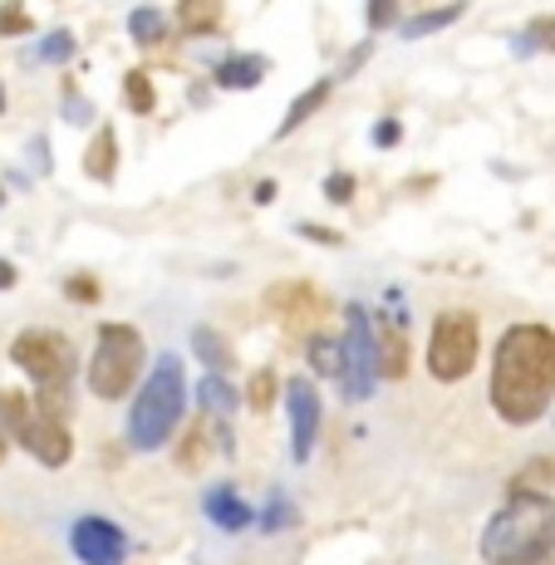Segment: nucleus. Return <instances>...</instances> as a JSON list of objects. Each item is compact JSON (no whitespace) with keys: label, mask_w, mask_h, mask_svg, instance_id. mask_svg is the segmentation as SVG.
<instances>
[{"label":"nucleus","mask_w":555,"mask_h":565,"mask_svg":"<svg viewBox=\"0 0 555 565\" xmlns=\"http://www.w3.org/2000/svg\"><path fill=\"white\" fill-rule=\"evenodd\" d=\"M497 418L511 428H531L555 404V330L536 320L506 324L492 354V384H487Z\"/></svg>","instance_id":"1"},{"label":"nucleus","mask_w":555,"mask_h":565,"mask_svg":"<svg viewBox=\"0 0 555 565\" xmlns=\"http://www.w3.org/2000/svg\"><path fill=\"white\" fill-rule=\"evenodd\" d=\"M555 556V497L511 487L497 516L482 526L487 565H546Z\"/></svg>","instance_id":"2"},{"label":"nucleus","mask_w":555,"mask_h":565,"mask_svg":"<svg viewBox=\"0 0 555 565\" xmlns=\"http://www.w3.org/2000/svg\"><path fill=\"white\" fill-rule=\"evenodd\" d=\"M182 413H188V369L178 354H158L128 408V443L138 452H158L182 428Z\"/></svg>","instance_id":"3"},{"label":"nucleus","mask_w":555,"mask_h":565,"mask_svg":"<svg viewBox=\"0 0 555 565\" xmlns=\"http://www.w3.org/2000/svg\"><path fill=\"white\" fill-rule=\"evenodd\" d=\"M10 360L15 369H25L35 379V408L50 413V418L70 423V394H74V344L64 330H20L15 344H10Z\"/></svg>","instance_id":"4"},{"label":"nucleus","mask_w":555,"mask_h":565,"mask_svg":"<svg viewBox=\"0 0 555 565\" xmlns=\"http://www.w3.org/2000/svg\"><path fill=\"white\" fill-rule=\"evenodd\" d=\"M143 364H148V350L134 324H118V320L99 324V344H94V360H89V394L104 398V404L134 394L138 379H143Z\"/></svg>","instance_id":"5"},{"label":"nucleus","mask_w":555,"mask_h":565,"mask_svg":"<svg viewBox=\"0 0 555 565\" xmlns=\"http://www.w3.org/2000/svg\"><path fill=\"white\" fill-rule=\"evenodd\" d=\"M0 418H6V433L30 452L40 467H64L74 458V438H70V423L50 418L30 404L25 394H0Z\"/></svg>","instance_id":"6"},{"label":"nucleus","mask_w":555,"mask_h":565,"mask_svg":"<svg viewBox=\"0 0 555 565\" xmlns=\"http://www.w3.org/2000/svg\"><path fill=\"white\" fill-rule=\"evenodd\" d=\"M482 354V324L472 310H442L428 334V374L438 384H462Z\"/></svg>","instance_id":"7"},{"label":"nucleus","mask_w":555,"mask_h":565,"mask_svg":"<svg viewBox=\"0 0 555 565\" xmlns=\"http://www.w3.org/2000/svg\"><path fill=\"white\" fill-rule=\"evenodd\" d=\"M344 360H350V374H344V398L350 404H364V398H374L378 388V340H374V320H369L364 306H350L344 310Z\"/></svg>","instance_id":"8"},{"label":"nucleus","mask_w":555,"mask_h":565,"mask_svg":"<svg viewBox=\"0 0 555 565\" xmlns=\"http://www.w3.org/2000/svg\"><path fill=\"white\" fill-rule=\"evenodd\" d=\"M70 551L79 565H124L128 561V531L108 516H79L70 526Z\"/></svg>","instance_id":"9"},{"label":"nucleus","mask_w":555,"mask_h":565,"mask_svg":"<svg viewBox=\"0 0 555 565\" xmlns=\"http://www.w3.org/2000/svg\"><path fill=\"white\" fill-rule=\"evenodd\" d=\"M286 408H290V458L296 462H310L314 452V438H320V388L314 379H290L286 384Z\"/></svg>","instance_id":"10"},{"label":"nucleus","mask_w":555,"mask_h":565,"mask_svg":"<svg viewBox=\"0 0 555 565\" xmlns=\"http://www.w3.org/2000/svg\"><path fill=\"white\" fill-rule=\"evenodd\" d=\"M270 310L286 320L290 334H305L314 320L324 315V296L314 286H305V280H290V286H270Z\"/></svg>","instance_id":"11"},{"label":"nucleus","mask_w":555,"mask_h":565,"mask_svg":"<svg viewBox=\"0 0 555 565\" xmlns=\"http://www.w3.org/2000/svg\"><path fill=\"white\" fill-rule=\"evenodd\" d=\"M202 512H206V521H212L216 531H226V536H236V531H246L256 521V512L242 502V492H236V487H226V482L206 487Z\"/></svg>","instance_id":"12"},{"label":"nucleus","mask_w":555,"mask_h":565,"mask_svg":"<svg viewBox=\"0 0 555 565\" xmlns=\"http://www.w3.org/2000/svg\"><path fill=\"white\" fill-rule=\"evenodd\" d=\"M266 70H270L266 54L242 50V54H226V60H216L212 84H216V89H226V94H246V89H256V84L266 79Z\"/></svg>","instance_id":"13"},{"label":"nucleus","mask_w":555,"mask_h":565,"mask_svg":"<svg viewBox=\"0 0 555 565\" xmlns=\"http://www.w3.org/2000/svg\"><path fill=\"white\" fill-rule=\"evenodd\" d=\"M374 340H378V374H384V379H408V334H404V320L394 324V315H388L384 324H374Z\"/></svg>","instance_id":"14"},{"label":"nucleus","mask_w":555,"mask_h":565,"mask_svg":"<svg viewBox=\"0 0 555 565\" xmlns=\"http://www.w3.org/2000/svg\"><path fill=\"white\" fill-rule=\"evenodd\" d=\"M310 364H314V379H334V384L344 388V374H350V360H344V340H334V334L314 330L310 334Z\"/></svg>","instance_id":"15"},{"label":"nucleus","mask_w":555,"mask_h":565,"mask_svg":"<svg viewBox=\"0 0 555 565\" xmlns=\"http://www.w3.org/2000/svg\"><path fill=\"white\" fill-rule=\"evenodd\" d=\"M222 10H226V0H178V25H182V35H192V40H202V35H216L222 30Z\"/></svg>","instance_id":"16"},{"label":"nucleus","mask_w":555,"mask_h":565,"mask_svg":"<svg viewBox=\"0 0 555 565\" xmlns=\"http://www.w3.org/2000/svg\"><path fill=\"white\" fill-rule=\"evenodd\" d=\"M84 172H89L94 182H114L118 178V128L114 124H99L89 153H84Z\"/></svg>","instance_id":"17"},{"label":"nucleus","mask_w":555,"mask_h":565,"mask_svg":"<svg viewBox=\"0 0 555 565\" xmlns=\"http://www.w3.org/2000/svg\"><path fill=\"white\" fill-rule=\"evenodd\" d=\"M330 94H334V79H314L310 89H300V94H296V104H290V108H286V118H280L276 138H290V134H296V128L305 124V118H310V114H320Z\"/></svg>","instance_id":"18"},{"label":"nucleus","mask_w":555,"mask_h":565,"mask_svg":"<svg viewBox=\"0 0 555 565\" xmlns=\"http://www.w3.org/2000/svg\"><path fill=\"white\" fill-rule=\"evenodd\" d=\"M198 404L206 408V418H232L236 413V388L226 374H202L198 379Z\"/></svg>","instance_id":"19"},{"label":"nucleus","mask_w":555,"mask_h":565,"mask_svg":"<svg viewBox=\"0 0 555 565\" xmlns=\"http://www.w3.org/2000/svg\"><path fill=\"white\" fill-rule=\"evenodd\" d=\"M462 0H448V6H438V10H423V15H413L408 25H398V35L404 40H428V35H438V30H448L452 20H462Z\"/></svg>","instance_id":"20"},{"label":"nucleus","mask_w":555,"mask_h":565,"mask_svg":"<svg viewBox=\"0 0 555 565\" xmlns=\"http://www.w3.org/2000/svg\"><path fill=\"white\" fill-rule=\"evenodd\" d=\"M128 35H134V45H162L168 40V15H162L158 6H138V10H128Z\"/></svg>","instance_id":"21"},{"label":"nucleus","mask_w":555,"mask_h":565,"mask_svg":"<svg viewBox=\"0 0 555 565\" xmlns=\"http://www.w3.org/2000/svg\"><path fill=\"white\" fill-rule=\"evenodd\" d=\"M192 350H198V360L206 364V374H226V369H232V350L222 344V334H216L212 324L192 330Z\"/></svg>","instance_id":"22"},{"label":"nucleus","mask_w":555,"mask_h":565,"mask_svg":"<svg viewBox=\"0 0 555 565\" xmlns=\"http://www.w3.org/2000/svg\"><path fill=\"white\" fill-rule=\"evenodd\" d=\"M511 50H516V54H536V50H551V54H555V15H541V20H531V25L521 30L516 40H511Z\"/></svg>","instance_id":"23"},{"label":"nucleus","mask_w":555,"mask_h":565,"mask_svg":"<svg viewBox=\"0 0 555 565\" xmlns=\"http://www.w3.org/2000/svg\"><path fill=\"white\" fill-rule=\"evenodd\" d=\"M74 60V35L70 30H50L35 45V64H70Z\"/></svg>","instance_id":"24"},{"label":"nucleus","mask_w":555,"mask_h":565,"mask_svg":"<svg viewBox=\"0 0 555 565\" xmlns=\"http://www.w3.org/2000/svg\"><path fill=\"white\" fill-rule=\"evenodd\" d=\"M124 94H128V108H134V114H152V108H158V94H152V79L143 70H134L124 79Z\"/></svg>","instance_id":"25"},{"label":"nucleus","mask_w":555,"mask_h":565,"mask_svg":"<svg viewBox=\"0 0 555 565\" xmlns=\"http://www.w3.org/2000/svg\"><path fill=\"white\" fill-rule=\"evenodd\" d=\"M246 404H252L256 413H266L270 404H276V369H256L252 384H246Z\"/></svg>","instance_id":"26"},{"label":"nucleus","mask_w":555,"mask_h":565,"mask_svg":"<svg viewBox=\"0 0 555 565\" xmlns=\"http://www.w3.org/2000/svg\"><path fill=\"white\" fill-rule=\"evenodd\" d=\"M260 526H266L270 536H276V531H286V526H296V507H290V497H286V492L270 497V507L260 512Z\"/></svg>","instance_id":"27"},{"label":"nucleus","mask_w":555,"mask_h":565,"mask_svg":"<svg viewBox=\"0 0 555 565\" xmlns=\"http://www.w3.org/2000/svg\"><path fill=\"white\" fill-rule=\"evenodd\" d=\"M25 30H30V10H25V0H6V6H0V35L15 40V35H25Z\"/></svg>","instance_id":"28"},{"label":"nucleus","mask_w":555,"mask_h":565,"mask_svg":"<svg viewBox=\"0 0 555 565\" xmlns=\"http://www.w3.org/2000/svg\"><path fill=\"white\" fill-rule=\"evenodd\" d=\"M206 423H212V418H206ZM206 423H202L198 433H192L188 443H182V452H178V467H182V472H198V467L206 462V452H212V448H206Z\"/></svg>","instance_id":"29"},{"label":"nucleus","mask_w":555,"mask_h":565,"mask_svg":"<svg viewBox=\"0 0 555 565\" xmlns=\"http://www.w3.org/2000/svg\"><path fill=\"white\" fill-rule=\"evenodd\" d=\"M369 143H374V148H398V143H404V118L384 114L374 128H369Z\"/></svg>","instance_id":"30"},{"label":"nucleus","mask_w":555,"mask_h":565,"mask_svg":"<svg viewBox=\"0 0 555 565\" xmlns=\"http://www.w3.org/2000/svg\"><path fill=\"white\" fill-rule=\"evenodd\" d=\"M64 296H70L74 306H99L104 290H99V280H94V276H70V280H64Z\"/></svg>","instance_id":"31"},{"label":"nucleus","mask_w":555,"mask_h":565,"mask_svg":"<svg viewBox=\"0 0 555 565\" xmlns=\"http://www.w3.org/2000/svg\"><path fill=\"white\" fill-rule=\"evenodd\" d=\"M354 192H359L354 172H330V178H324V198H330L334 206H350V202H354Z\"/></svg>","instance_id":"32"},{"label":"nucleus","mask_w":555,"mask_h":565,"mask_svg":"<svg viewBox=\"0 0 555 565\" xmlns=\"http://www.w3.org/2000/svg\"><path fill=\"white\" fill-rule=\"evenodd\" d=\"M364 20H369V30H394L398 25V0H369V10H364Z\"/></svg>","instance_id":"33"},{"label":"nucleus","mask_w":555,"mask_h":565,"mask_svg":"<svg viewBox=\"0 0 555 565\" xmlns=\"http://www.w3.org/2000/svg\"><path fill=\"white\" fill-rule=\"evenodd\" d=\"M64 124H74V128H84V124H94V104L84 99V94H64Z\"/></svg>","instance_id":"34"},{"label":"nucleus","mask_w":555,"mask_h":565,"mask_svg":"<svg viewBox=\"0 0 555 565\" xmlns=\"http://www.w3.org/2000/svg\"><path fill=\"white\" fill-rule=\"evenodd\" d=\"M296 236H305V242H320V246H340V232L314 226V222H296Z\"/></svg>","instance_id":"35"},{"label":"nucleus","mask_w":555,"mask_h":565,"mask_svg":"<svg viewBox=\"0 0 555 565\" xmlns=\"http://www.w3.org/2000/svg\"><path fill=\"white\" fill-rule=\"evenodd\" d=\"M30 162H35L40 172L54 168V162H50V138H30Z\"/></svg>","instance_id":"36"},{"label":"nucleus","mask_w":555,"mask_h":565,"mask_svg":"<svg viewBox=\"0 0 555 565\" xmlns=\"http://www.w3.org/2000/svg\"><path fill=\"white\" fill-rule=\"evenodd\" d=\"M252 198H256V206H270V202H276V198H280V182H276V178H260V182H256V192H252Z\"/></svg>","instance_id":"37"},{"label":"nucleus","mask_w":555,"mask_h":565,"mask_svg":"<svg viewBox=\"0 0 555 565\" xmlns=\"http://www.w3.org/2000/svg\"><path fill=\"white\" fill-rule=\"evenodd\" d=\"M10 286H15V260L0 256V290H10Z\"/></svg>","instance_id":"38"},{"label":"nucleus","mask_w":555,"mask_h":565,"mask_svg":"<svg viewBox=\"0 0 555 565\" xmlns=\"http://www.w3.org/2000/svg\"><path fill=\"white\" fill-rule=\"evenodd\" d=\"M369 50H374V45H359V50H350V60H344V70H350V74H354V70H359V64H364V60H369Z\"/></svg>","instance_id":"39"},{"label":"nucleus","mask_w":555,"mask_h":565,"mask_svg":"<svg viewBox=\"0 0 555 565\" xmlns=\"http://www.w3.org/2000/svg\"><path fill=\"white\" fill-rule=\"evenodd\" d=\"M6 448H10V433H6V418H0V458H6Z\"/></svg>","instance_id":"40"},{"label":"nucleus","mask_w":555,"mask_h":565,"mask_svg":"<svg viewBox=\"0 0 555 565\" xmlns=\"http://www.w3.org/2000/svg\"><path fill=\"white\" fill-rule=\"evenodd\" d=\"M0 114H6V84H0Z\"/></svg>","instance_id":"41"},{"label":"nucleus","mask_w":555,"mask_h":565,"mask_svg":"<svg viewBox=\"0 0 555 565\" xmlns=\"http://www.w3.org/2000/svg\"><path fill=\"white\" fill-rule=\"evenodd\" d=\"M0 202H6V192H0Z\"/></svg>","instance_id":"42"}]
</instances>
